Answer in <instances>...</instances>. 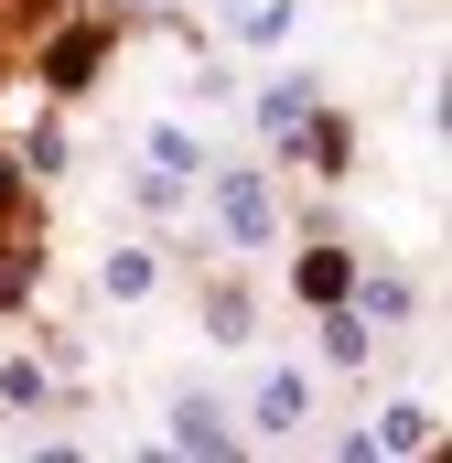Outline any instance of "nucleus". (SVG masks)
Returning <instances> with one entry per match:
<instances>
[{
  "instance_id": "4",
  "label": "nucleus",
  "mask_w": 452,
  "mask_h": 463,
  "mask_svg": "<svg viewBox=\"0 0 452 463\" xmlns=\"http://www.w3.org/2000/svg\"><path fill=\"white\" fill-rule=\"evenodd\" d=\"M173 453H205V463H226L237 453V420H226L216 399H173V431H162Z\"/></svg>"
},
{
  "instance_id": "11",
  "label": "nucleus",
  "mask_w": 452,
  "mask_h": 463,
  "mask_svg": "<svg viewBox=\"0 0 452 463\" xmlns=\"http://www.w3.org/2000/svg\"><path fill=\"white\" fill-rule=\"evenodd\" d=\"M313 98H324V87H313V76H280V87H269V98H259V140H280V129H291V118L313 109Z\"/></svg>"
},
{
  "instance_id": "7",
  "label": "nucleus",
  "mask_w": 452,
  "mask_h": 463,
  "mask_svg": "<svg viewBox=\"0 0 452 463\" xmlns=\"http://www.w3.org/2000/svg\"><path fill=\"white\" fill-rule=\"evenodd\" d=\"M140 151H151V173H162V184H194V173H205V140H194V129H173V118H162Z\"/></svg>"
},
{
  "instance_id": "14",
  "label": "nucleus",
  "mask_w": 452,
  "mask_h": 463,
  "mask_svg": "<svg viewBox=\"0 0 452 463\" xmlns=\"http://www.w3.org/2000/svg\"><path fill=\"white\" fill-rule=\"evenodd\" d=\"M237 33H248V43H280V33H291V0H248Z\"/></svg>"
},
{
  "instance_id": "10",
  "label": "nucleus",
  "mask_w": 452,
  "mask_h": 463,
  "mask_svg": "<svg viewBox=\"0 0 452 463\" xmlns=\"http://www.w3.org/2000/svg\"><path fill=\"white\" fill-rule=\"evenodd\" d=\"M98 280H108V302H151V291H162V259H151V248H108Z\"/></svg>"
},
{
  "instance_id": "8",
  "label": "nucleus",
  "mask_w": 452,
  "mask_h": 463,
  "mask_svg": "<svg viewBox=\"0 0 452 463\" xmlns=\"http://www.w3.org/2000/svg\"><path fill=\"white\" fill-rule=\"evenodd\" d=\"M248 420H259V431H302V377H291V366H269V377H259V399H248Z\"/></svg>"
},
{
  "instance_id": "15",
  "label": "nucleus",
  "mask_w": 452,
  "mask_h": 463,
  "mask_svg": "<svg viewBox=\"0 0 452 463\" xmlns=\"http://www.w3.org/2000/svg\"><path fill=\"white\" fill-rule=\"evenodd\" d=\"M22 162H33V173H65V129L33 118V129H22Z\"/></svg>"
},
{
  "instance_id": "9",
  "label": "nucleus",
  "mask_w": 452,
  "mask_h": 463,
  "mask_svg": "<svg viewBox=\"0 0 452 463\" xmlns=\"http://www.w3.org/2000/svg\"><path fill=\"white\" fill-rule=\"evenodd\" d=\"M431 431H442V420H431V410H420V399H388V410H377V431H366V442H377V453H420V442H431Z\"/></svg>"
},
{
  "instance_id": "1",
  "label": "nucleus",
  "mask_w": 452,
  "mask_h": 463,
  "mask_svg": "<svg viewBox=\"0 0 452 463\" xmlns=\"http://www.w3.org/2000/svg\"><path fill=\"white\" fill-rule=\"evenodd\" d=\"M108 22H65V33H54V43H43V87H54V98H87V87H98V76H108Z\"/></svg>"
},
{
  "instance_id": "12",
  "label": "nucleus",
  "mask_w": 452,
  "mask_h": 463,
  "mask_svg": "<svg viewBox=\"0 0 452 463\" xmlns=\"http://www.w3.org/2000/svg\"><path fill=\"white\" fill-rule=\"evenodd\" d=\"M0 399H11V410H43V399H54V366H22V355H11V366H0Z\"/></svg>"
},
{
  "instance_id": "2",
  "label": "nucleus",
  "mask_w": 452,
  "mask_h": 463,
  "mask_svg": "<svg viewBox=\"0 0 452 463\" xmlns=\"http://www.w3.org/2000/svg\"><path fill=\"white\" fill-rule=\"evenodd\" d=\"M269 151H291V162H302V173H344V162H355V129H344V118L324 109V98H313V109L291 118V129H280V140H269Z\"/></svg>"
},
{
  "instance_id": "6",
  "label": "nucleus",
  "mask_w": 452,
  "mask_h": 463,
  "mask_svg": "<svg viewBox=\"0 0 452 463\" xmlns=\"http://www.w3.org/2000/svg\"><path fill=\"white\" fill-rule=\"evenodd\" d=\"M291 291H302V302H344V291H355V248H302V259H291Z\"/></svg>"
},
{
  "instance_id": "16",
  "label": "nucleus",
  "mask_w": 452,
  "mask_h": 463,
  "mask_svg": "<svg viewBox=\"0 0 452 463\" xmlns=\"http://www.w3.org/2000/svg\"><path fill=\"white\" fill-rule=\"evenodd\" d=\"M205 324H216V345H248V291H216Z\"/></svg>"
},
{
  "instance_id": "5",
  "label": "nucleus",
  "mask_w": 452,
  "mask_h": 463,
  "mask_svg": "<svg viewBox=\"0 0 452 463\" xmlns=\"http://www.w3.org/2000/svg\"><path fill=\"white\" fill-rule=\"evenodd\" d=\"M313 313H324V366H344V377H355V366L377 355V324L355 313V291H344V302H313Z\"/></svg>"
},
{
  "instance_id": "13",
  "label": "nucleus",
  "mask_w": 452,
  "mask_h": 463,
  "mask_svg": "<svg viewBox=\"0 0 452 463\" xmlns=\"http://www.w3.org/2000/svg\"><path fill=\"white\" fill-rule=\"evenodd\" d=\"M355 291H366L377 324H410V280H399V269H377V280H355Z\"/></svg>"
},
{
  "instance_id": "3",
  "label": "nucleus",
  "mask_w": 452,
  "mask_h": 463,
  "mask_svg": "<svg viewBox=\"0 0 452 463\" xmlns=\"http://www.w3.org/2000/svg\"><path fill=\"white\" fill-rule=\"evenodd\" d=\"M216 227H226V248H269L280 205H269V184H259V173H226V184H216Z\"/></svg>"
}]
</instances>
